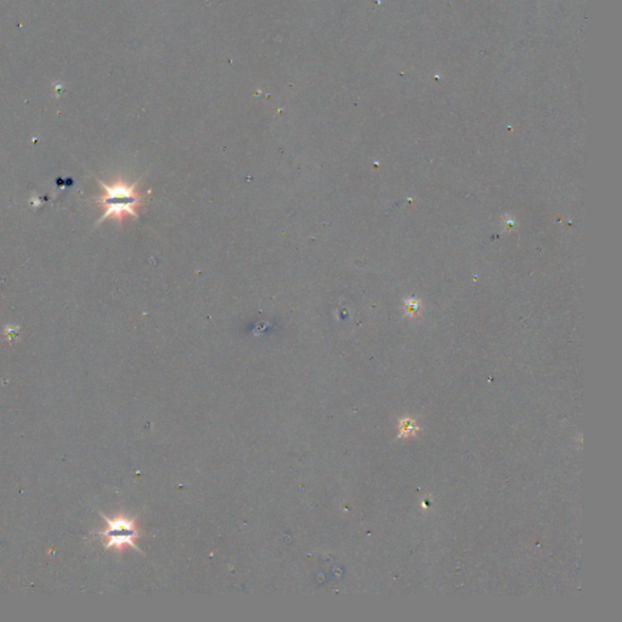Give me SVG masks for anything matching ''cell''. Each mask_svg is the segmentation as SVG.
<instances>
[{"label":"cell","instance_id":"obj_1","mask_svg":"<svg viewBox=\"0 0 622 622\" xmlns=\"http://www.w3.org/2000/svg\"><path fill=\"white\" fill-rule=\"evenodd\" d=\"M102 188V193L93 202L104 207V214L99 219L96 225H100L107 219H113L118 224H122L125 218L132 216L139 218L137 208L145 203V196L140 192V179L134 183L118 178L112 184H106L97 179Z\"/></svg>","mask_w":622,"mask_h":622},{"label":"cell","instance_id":"obj_2","mask_svg":"<svg viewBox=\"0 0 622 622\" xmlns=\"http://www.w3.org/2000/svg\"><path fill=\"white\" fill-rule=\"evenodd\" d=\"M106 526L102 531L99 532L102 539L104 546L107 550L124 551L125 548H134L141 552L136 546V540L140 537V531L137 529L135 519L129 518L124 514H118L113 518H107L102 514Z\"/></svg>","mask_w":622,"mask_h":622}]
</instances>
